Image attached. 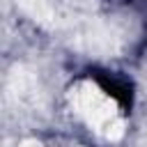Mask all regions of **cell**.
<instances>
[{
    "instance_id": "6da1fadb",
    "label": "cell",
    "mask_w": 147,
    "mask_h": 147,
    "mask_svg": "<svg viewBox=\"0 0 147 147\" xmlns=\"http://www.w3.org/2000/svg\"><path fill=\"white\" fill-rule=\"evenodd\" d=\"M90 78H94V83L126 113L131 110V103H133V83L122 76L119 71H103V69H94L90 71Z\"/></svg>"
}]
</instances>
